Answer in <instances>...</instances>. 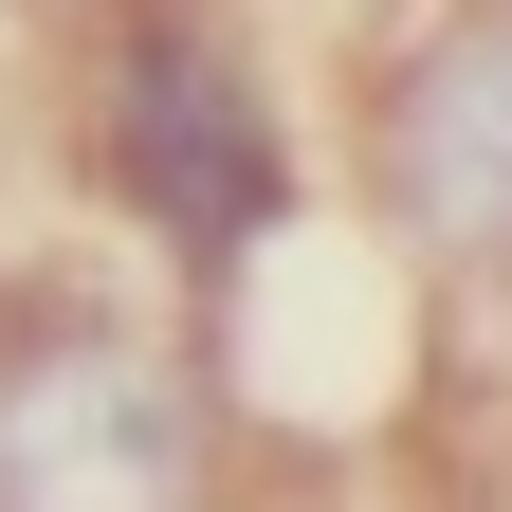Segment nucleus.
I'll return each mask as SVG.
<instances>
[{
	"mask_svg": "<svg viewBox=\"0 0 512 512\" xmlns=\"http://www.w3.org/2000/svg\"><path fill=\"white\" fill-rule=\"evenodd\" d=\"M220 494H238L220 348L147 330L92 275L0 311V512H220Z\"/></svg>",
	"mask_w": 512,
	"mask_h": 512,
	"instance_id": "obj_1",
	"label": "nucleus"
},
{
	"mask_svg": "<svg viewBox=\"0 0 512 512\" xmlns=\"http://www.w3.org/2000/svg\"><path fill=\"white\" fill-rule=\"evenodd\" d=\"M92 183L202 293L293 238V128H275L256 55L202 19V0H110V19H92Z\"/></svg>",
	"mask_w": 512,
	"mask_h": 512,
	"instance_id": "obj_2",
	"label": "nucleus"
},
{
	"mask_svg": "<svg viewBox=\"0 0 512 512\" xmlns=\"http://www.w3.org/2000/svg\"><path fill=\"white\" fill-rule=\"evenodd\" d=\"M366 220L439 275H512V0L384 37L366 74Z\"/></svg>",
	"mask_w": 512,
	"mask_h": 512,
	"instance_id": "obj_3",
	"label": "nucleus"
}]
</instances>
